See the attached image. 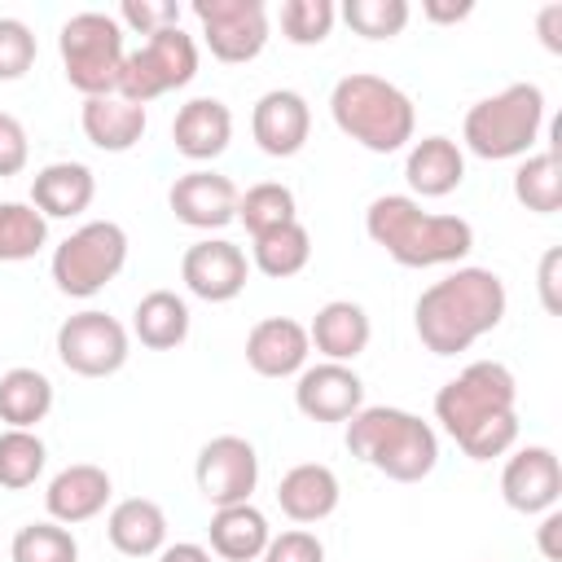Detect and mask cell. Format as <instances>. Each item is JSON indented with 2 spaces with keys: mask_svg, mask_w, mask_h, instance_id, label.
Masks as SVG:
<instances>
[{
  "mask_svg": "<svg viewBox=\"0 0 562 562\" xmlns=\"http://www.w3.org/2000/svg\"><path fill=\"white\" fill-rule=\"evenodd\" d=\"M338 496H342L338 474L329 465H321V461H303V465L285 470L281 483H277V505L294 522H321V518H329L338 509Z\"/></svg>",
  "mask_w": 562,
  "mask_h": 562,
  "instance_id": "obj_21",
  "label": "cell"
},
{
  "mask_svg": "<svg viewBox=\"0 0 562 562\" xmlns=\"http://www.w3.org/2000/svg\"><path fill=\"white\" fill-rule=\"evenodd\" d=\"M250 132H255V145L268 158H290V154H299L307 145L312 110H307V101L294 88H272V92H263L255 101Z\"/></svg>",
  "mask_w": 562,
  "mask_h": 562,
  "instance_id": "obj_16",
  "label": "cell"
},
{
  "mask_svg": "<svg viewBox=\"0 0 562 562\" xmlns=\"http://www.w3.org/2000/svg\"><path fill=\"white\" fill-rule=\"evenodd\" d=\"M31 158V140H26V127L0 110V176H18Z\"/></svg>",
  "mask_w": 562,
  "mask_h": 562,
  "instance_id": "obj_41",
  "label": "cell"
},
{
  "mask_svg": "<svg viewBox=\"0 0 562 562\" xmlns=\"http://www.w3.org/2000/svg\"><path fill=\"white\" fill-rule=\"evenodd\" d=\"M334 18H338L334 0H285L281 4V35L290 44L307 48V44H321L334 31Z\"/></svg>",
  "mask_w": 562,
  "mask_h": 562,
  "instance_id": "obj_37",
  "label": "cell"
},
{
  "mask_svg": "<svg viewBox=\"0 0 562 562\" xmlns=\"http://www.w3.org/2000/svg\"><path fill=\"white\" fill-rule=\"evenodd\" d=\"M57 360L79 378H110L127 364V329L110 312H75L57 325Z\"/></svg>",
  "mask_w": 562,
  "mask_h": 562,
  "instance_id": "obj_10",
  "label": "cell"
},
{
  "mask_svg": "<svg viewBox=\"0 0 562 562\" xmlns=\"http://www.w3.org/2000/svg\"><path fill=\"white\" fill-rule=\"evenodd\" d=\"M105 536L110 544L123 553V558H149V553H162L167 544V514L158 501L149 496H127L110 509V522H105Z\"/></svg>",
  "mask_w": 562,
  "mask_h": 562,
  "instance_id": "obj_24",
  "label": "cell"
},
{
  "mask_svg": "<svg viewBox=\"0 0 562 562\" xmlns=\"http://www.w3.org/2000/svg\"><path fill=\"white\" fill-rule=\"evenodd\" d=\"M263 562H325V544L312 536V531H281L268 540L263 549Z\"/></svg>",
  "mask_w": 562,
  "mask_h": 562,
  "instance_id": "obj_40",
  "label": "cell"
},
{
  "mask_svg": "<svg viewBox=\"0 0 562 562\" xmlns=\"http://www.w3.org/2000/svg\"><path fill=\"white\" fill-rule=\"evenodd\" d=\"M347 448L395 483H422L439 461V439L417 413L373 404L347 422Z\"/></svg>",
  "mask_w": 562,
  "mask_h": 562,
  "instance_id": "obj_4",
  "label": "cell"
},
{
  "mask_svg": "<svg viewBox=\"0 0 562 562\" xmlns=\"http://www.w3.org/2000/svg\"><path fill=\"white\" fill-rule=\"evenodd\" d=\"M110 501V474L92 461H79V465H66L53 474L48 492H44V505H48V518L61 522V527H75V522H88L105 509Z\"/></svg>",
  "mask_w": 562,
  "mask_h": 562,
  "instance_id": "obj_19",
  "label": "cell"
},
{
  "mask_svg": "<svg viewBox=\"0 0 562 562\" xmlns=\"http://www.w3.org/2000/svg\"><path fill=\"white\" fill-rule=\"evenodd\" d=\"M171 140L184 158L193 162H206V158H220L233 140V114L220 97H193L176 110V123H171Z\"/></svg>",
  "mask_w": 562,
  "mask_h": 562,
  "instance_id": "obj_20",
  "label": "cell"
},
{
  "mask_svg": "<svg viewBox=\"0 0 562 562\" xmlns=\"http://www.w3.org/2000/svg\"><path fill=\"white\" fill-rule=\"evenodd\" d=\"M518 382L501 360H474L435 395V417L470 461H492L518 439Z\"/></svg>",
  "mask_w": 562,
  "mask_h": 562,
  "instance_id": "obj_1",
  "label": "cell"
},
{
  "mask_svg": "<svg viewBox=\"0 0 562 562\" xmlns=\"http://www.w3.org/2000/svg\"><path fill=\"white\" fill-rule=\"evenodd\" d=\"M237 184L220 171H184L176 176L167 206L180 224L189 228H224L228 220H237Z\"/></svg>",
  "mask_w": 562,
  "mask_h": 562,
  "instance_id": "obj_17",
  "label": "cell"
},
{
  "mask_svg": "<svg viewBox=\"0 0 562 562\" xmlns=\"http://www.w3.org/2000/svg\"><path fill=\"white\" fill-rule=\"evenodd\" d=\"M158 562H211V553L202 549V544H167L162 553H158Z\"/></svg>",
  "mask_w": 562,
  "mask_h": 562,
  "instance_id": "obj_46",
  "label": "cell"
},
{
  "mask_svg": "<svg viewBox=\"0 0 562 562\" xmlns=\"http://www.w3.org/2000/svg\"><path fill=\"white\" fill-rule=\"evenodd\" d=\"M127 263V233L114 220H92L75 228L57 250H53V281L70 299H92L101 294Z\"/></svg>",
  "mask_w": 562,
  "mask_h": 562,
  "instance_id": "obj_8",
  "label": "cell"
},
{
  "mask_svg": "<svg viewBox=\"0 0 562 562\" xmlns=\"http://www.w3.org/2000/svg\"><path fill=\"white\" fill-rule=\"evenodd\" d=\"M44 461H48V452H44V439L35 430L9 426L0 435V487H9V492L31 487L44 474Z\"/></svg>",
  "mask_w": 562,
  "mask_h": 562,
  "instance_id": "obj_34",
  "label": "cell"
},
{
  "mask_svg": "<svg viewBox=\"0 0 562 562\" xmlns=\"http://www.w3.org/2000/svg\"><path fill=\"white\" fill-rule=\"evenodd\" d=\"M369 334H373V325H369L364 307L351 299H329L307 325V342H316V351L338 364L356 360L369 347Z\"/></svg>",
  "mask_w": 562,
  "mask_h": 562,
  "instance_id": "obj_23",
  "label": "cell"
},
{
  "mask_svg": "<svg viewBox=\"0 0 562 562\" xmlns=\"http://www.w3.org/2000/svg\"><path fill=\"white\" fill-rule=\"evenodd\" d=\"M119 26H132L149 40L158 31L180 26V4H171V0H123L119 4Z\"/></svg>",
  "mask_w": 562,
  "mask_h": 562,
  "instance_id": "obj_39",
  "label": "cell"
},
{
  "mask_svg": "<svg viewBox=\"0 0 562 562\" xmlns=\"http://www.w3.org/2000/svg\"><path fill=\"white\" fill-rule=\"evenodd\" d=\"M13 562H79V544L61 522H26L13 544H9Z\"/></svg>",
  "mask_w": 562,
  "mask_h": 562,
  "instance_id": "obj_35",
  "label": "cell"
},
{
  "mask_svg": "<svg viewBox=\"0 0 562 562\" xmlns=\"http://www.w3.org/2000/svg\"><path fill=\"white\" fill-rule=\"evenodd\" d=\"M422 13H426L430 22H461V18L474 13V4H470V0H465V4H439V0H426Z\"/></svg>",
  "mask_w": 562,
  "mask_h": 562,
  "instance_id": "obj_45",
  "label": "cell"
},
{
  "mask_svg": "<svg viewBox=\"0 0 562 562\" xmlns=\"http://www.w3.org/2000/svg\"><path fill=\"white\" fill-rule=\"evenodd\" d=\"M505 281L492 268H457L443 281L426 285L413 325L426 351L435 356H457L470 351L483 334H492L505 316Z\"/></svg>",
  "mask_w": 562,
  "mask_h": 562,
  "instance_id": "obj_2",
  "label": "cell"
},
{
  "mask_svg": "<svg viewBox=\"0 0 562 562\" xmlns=\"http://www.w3.org/2000/svg\"><path fill=\"white\" fill-rule=\"evenodd\" d=\"M180 277L189 285V294L206 299V303H228L246 290V277H250V263L241 255V246L224 241V237H206V241H193L180 259Z\"/></svg>",
  "mask_w": 562,
  "mask_h": 562,
  "instance_id": "obj_13",
  "label": "cell"
},
{
  "mask_svg": "<svg viewBox=\"0 0 562 562\" xmlns=\"http://www.w3.org/2000/svg\"><path fill=\"white\" fill-rule=\"evenodd\" d=\"M57 48H61V66H66V79L70 88H79L83 97H110L119 92V79H123V26L119 18L110 13H75L61 22V35H57Z\"/></svg>",
  "mask_w": 562,
  "mask_h": 562,
  "instance_id": "obj_7",
  "label": "cell"
},
{
  "mask_svg": "<svg viewBox=\"0 0 562 562\" xmlns=\"http://www.w3.org/2000/svg\"><path fill=\"white\" fill-rule=\"evenodd\" d=\"M193 18L202 22V35H206L211 53L228 66L255 61L268 44L263 0H193Z\"/></svg>",
  "mask_w": 562,
  "mask_h": 562,
  "instance_id": "obj_11",
  "label": "cell"
},
{
  "mask_svg": "<svg viewBox=\"0 0 562 562\" xmlns=\"http://www.w3.org/2000/svg\"><path fill=\"white\" fill-rule=\"evenodd\" d=\"M364 233L400 263V268H439L457 263L474 250V228L461 215L422 211L417 198L382 193L364 211Z\"/></svg>",
  "mask_w": 562,
  "mask_h": 562,
  "instance_id": "obj_3",
  "label": "cell"
},
{
  "mask_svg": "<svg viewBox=\"0 0 562 562\" xmlns=\"http://www.w3.org/2000/svg\"><path fill=\"white\" fill-rule=\"evenodd\" d=\"M514 198L536 215H553L562 206V167L553 149L522 158V167L514 171Z\"/></svg>",
  "mask_w": 562,
  "mask_h": 562,
  "instance_id": "obj_31",
  "label": "cell"
},
{
  "mask_svg": "<svg viewBox=\"0 0 562 562\" xmlns=\"http://www.w3.org/2000/svg\"><path fill=\"white\" fill-rule=\"evenodd\" d=\"M198 75V44L193 35H184L180 26L149 35L140 48H132L123 57V79H119V97L132 105H149L154 97L184 88Z\"/></svg>",
  "mask_w": 562,
  "mask_h": 562,
  "instance_id": "obj_9",
  "label": "cell"
},
{
  "mask_svg": "<svg viewBox=\"0 0 562 562\" xmlns=\"http://www.w3.org/2000/svg\"><path fill=\"white\" fill-rule=\"evenodd\" d=\"M307 259H312V237H307V228L299 220L255 237V268L263 277H272V281H285V277L303 272Z\"/></svg>",
  "mask_w": 562,
  "mask_h": 562,
  "instance_id": "obj_30",
  "label": "cell"
},
{
  "mask_svg": "<svg viewBox=\"0 0 562 562\" xmlns=\"http://www.w3.org/2000/svg\"><path fill=\"white\" fill-rule=\"evenodd\" d=\"M408 0H347L342 4V18L356 35L364 40H391L408 26Z\"/></svg>",
  "mask_w": 562,
  "mask_h": 562,
  "instance_id": "obj_36",
  "label": "cell"
},
{
  "mask_svg": "<svg viewBox=\"0 0 562 562\" xmlns=\"http://www.w3.org/2000/svg\"><path fill=\"white\" fill-rule=\"evenodd\" d=\"M53 408V382L31 369V364H18L0 378V422H9L13 430H31L35 422H44Z\"/></svg>",
  "mask_w": 562,
  "mask_h": 562,
  "instance_id": "obj_29",
  "label": "cell"
},
{
  "mask_svg": "<svg viewBox=\"0 0 562 562\" xmlns=\"http://www.w3.org/2000/svg\"><path fill=\"white\" fill-rule=\"evenodd\" d=\"M501 496L509 509L518 514H544L558 505L562 496V465H558V452L544 448V443H531V448H518L505 470H501Z\"/></svg>",
  "mask_w": 562,
  "mask_h": 562,
  "instance_id": "obj_14",
  "label": "cell"
},
{
  "mask_svg": "<svg viewBox=\"0 0 562 562\" xmlns=\"http://www.w3.org/2000/svg\"><path fill=\"white\" fill-rule=\"evenodd\" d=\"M79 123H83V136H88L97 149H105V154H127V149L145 136V123H149V119H145V105H132V101H123L119 92H110V97H88Z\"/></svg>",
  "mask_w": 562,
  "mask_h": 562,
  "instance_id": "obj_25",
  "label": "cell"
},
{
  "mask_svg": "<svg viewBox=\"0 0 562 562\" xmlns=\"http://www.w3.org/2000/svg\"><path fill=\"white\" fill-rule=\"evenodd\" d=\"M193 479H198V492L215 509L241 505V501H250V492L259 483V457H255L250 439H241V435H215L211 443H202L198 465H193Z\"/></svg>",
  "mask_w": 562,
  "mask_h": 562,
  "instance_id": "obj_12",
  "label": "cell"
},
{
  "mask_svg": "<svg viewBox=\"0 0 562 562\" xmlns=\"http://www.w3.org/2000/svg\"><path fill=\"white\" fill-rule=\"evenodd\" d=\"M237 220L246 224L250 237H263L281 224H294V193L277 180H263V184H250L241 198H237Z\"/></svg>",
  "mask_w": 562,
  "mask_h": 562,
  "instance_id": "obj_33",
  "label": "cell"
},
{
  "mask_svg": "<svg viewBox=\"0 0 562 562\" xmlns=\"http://www.w3.org/2000/svg\"><path fill=\"white\" fill-rule=\"evenodd\" d=\"M35 66V31L22 18H0V79H22Z\"/></svg>",
  "mask_w": 562,
  "mask_h": 562,
  "instance_id": "obj_38",
  "label": "cell"
},
{
  "mask_svg": "<svg viewBox=\"0 0 562 562\" xmlns=\"http://www.w3.org/2000/svg\"><path fill=\"white\" fill-rule=\"evenodd\" d=\"M329 114L342 136L373 154H395L413 140L417 110L404 88H395L382 75H342L329 92Z\"/></svg>",
  "mask_w": 562,
  "mask_h": 562,
  "instance_id": "obj_5",
  "label": "cell"
},
{
  "mask_svg": "<svg viewBox=\"0 0 562 562\" xmlns=\"http://www.w3.org/2000/svg\"><path fill=\"white\" fill-rule=\"evenodd\" d=\"M268 540H272L268 518H263L250 501L224 505V509H215V518H211V549H215L220 558H228V562H255V558H263Z\"/></svg>",
  "mask_w": 562,
  "mask_h": 562,
  "instance_id": "obj_27",
  "label": "cell"
},
{
  "mask_svg": "<svg viewBox=\"0 0 562 562\" xmlns=\"http://www.w3.org/2000/svg\"><path fill=\"white\" fill-rule=\"evenodd\" d=\"M92 198H97V176L83 162H48L31 180V206L44 220H70L88 211Z\"/></svg>",
  "mask_w": 562,
  "mask_h": 562,
  "instance_id": "obj_22",
  "label": "cell"
},
{
  "mask_svg": "<svg viewBox=\"0 0 562 562\" xmlns=\"http://www.w3.org/2000/svg\"><path fill=\"white\" fill-rule=\"evenodd\" d=\"M404 180L413 193L422 198H448L461 180H465V154L457 149V140L448 136H426L408 149L404 162Z\"/></svg>",
  "mask_w": 562,
  "mask_h": 562,
  "instance_id": "obj_26",
  "label": "cell"
},
{
  "mask_svg": "<svg viewBox=\"0 0 562 562\" xmlns=\"http://www.w3.org/2000/svg\"><path fill=\"white\" fill-rule=\"evenodd\" d=\"M307 329L290 316H268L259 321L250 334H246V364L259 373V378H290V373H303L307 364Z\"/></svg>",
  "mask_w": 562,
  "mask_h": 562,
  "instance_id": "obj_18",
  "label": "cell"
},
{
  "mask_svg": "<svg viewBox=\"0 0 562 562\" xmlns=\"http://www.w3.org/2000/svg\"><path fill=\"white\" fill-rule=\"evenodd\" d=\"M558 263H562V250H549L540 259V299H544V312H558Z\"/></svg>",
  "mask_w": 562,
  "mask_h": 562,
  "instance_id": "obj_43",
  "label": "cell"
},
{
  "mask_svg": "<svg viewBox=\"0 0 562 562\" xmlns=\"http://www.w3.org/2000/svg\"><path fill=\"white\" fill-rule=\"evenodd\" d=\"M48 241V220L31 202H0V263L35 259Z\"/></svg>",
  "mask_w": 562,
  "mask_h": 562,
  "instance_id": "obj_32",
  "label": "cell"
},
{
  "mask_svg": "<svg viewBox=\"0 0 562 562\" xmlns=\"http://www.w3.org/2000/svg\"><path fill=\"white\" fill-rule=\"evenodd\" d=\"M536 544L549 562H562V509H544V522L536 527Z\"/></svg>",
  "mask_w": 562,
  "mask_h": 562,
  "instance_id": "obj_42",
  "label": "cell"
},
{
  "mask_svg": "<svg viewBox=\"0 0 562 562\" xmlns=\"http://www.w3.org/2000/svg\"><path fill=\"white\" fill-rule=\"evenodd\" d=\"M536 22H540V40H544V48H549V53H562V31H558V26H562V4H544Z\"/></svg>",
  "mask_w": 562,
  "mask_h": 562,
  "instance_id": "obj_44",
  "label": "cell"
},
{
  "mask_svg": "<svg viewBox=\"0 0 562 562\" xmlns=\"http://www.w3.org/2000/svg\"><path fill=\"white\" fill-rule=\"evenodd\" d=\"M132 329L149 351H171L189 338V303L176 290H149L132 312Z\"/></svg>",
  "mask_w": 562,
  "mask_h": 562,
  "instance_id": "obj_28",
  "label": "cell"
},
{
  "mask_svg": "<svg viewBox=\"0 0 562 562\" xmlns=\"http://www.w3.org/2000/svg\"><path fill=\"white\" fill-rule=\"evenodd\" d=\"M540 123H544V92L536 83H509L496 97H483L465 110L461 136L470 154L501 162V158H522L536 145Z\"/></svg>",
  "mask_w": 562,
  "mask_h": 562,
  "instance_id": "obj_6",
  "label": "cell"
},
{
  "mask_svg": "<svg viewBox=\"0 0 562 562\" xmlns=\"http://www.w3.org/2000/svg\"><path fill=\"white\" fill-rule=\"evenodd\" d=\"M294 404L312 422H351L364 408V382L356 378V369L325 360V364H312L299 373Z\"/></svg>",
  "mask_w": 562,
  "mask_h": 562,
  "instance_id": "obj_15",
  "label": "cell"
}]
</instances>
